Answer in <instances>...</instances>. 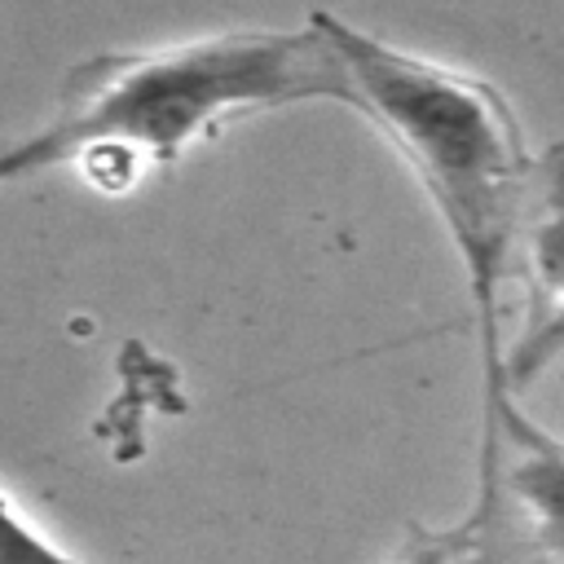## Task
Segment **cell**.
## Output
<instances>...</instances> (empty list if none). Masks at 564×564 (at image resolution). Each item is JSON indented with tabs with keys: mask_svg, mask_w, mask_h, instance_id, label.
<instances>
[{
	"mask_svg": "<svg viewBox=\"0 0 564 564\" xmlns=\"http://www.w3.org/2000/svg\"><path fill=\"white\" fill-rule=\"evenodd\" d=\"M507 445V489L551 560L564 564V441L520 410L516 397H502L485 414V454Z\"/></svg>",
	"mask_w": 564,
	"mask_h": 564,
	"instance_id": "4",
	"label": "cell"
},
{
	"mask_svg": "<svg viewBox=\"0 0 564 564\" xmlns=\"http://www.w3.org/2000/svg\"><path fill=\"white\" fill-rule=\"evenodd\" d=\"M516 273L524 282V308L502 352V388L511 397L564 357V141L533 154Z\"/></svg>",
	"mask_w": 564,
	"mask_h": 564,
	"instance_id": "3",
	"label": "cell"
},
{
	"mask_svg": "<svg viewBox=\"0 0 564 564\" xmlns=\"http://www.w3.org/2000/svg\"><path fill=\"white\" fill-rule=\"evenodd\" d=\"M463 546H467V533H458V529L414 533L397 564H463Z\"/></svg>",
	"mask_w": 564,
	"mask_h": 564,
	"instance_id": "6",
	"label": "cell"
},
{
	"mask_svg": "<svg viewBox=\"0 0 564 564\" xmlns=\"http://www.w3.org/2000/svg\"><path fill=\"white\" fill-rule=\"evenodd\" d=\"M300 101H348L344 62L317 18L304 31H229L106 53L70 70L35 132L0 145V185L75 167L97 189H128L145 163L181 159L225 119Z\"/></svg>",
	"mask_w": 564,
	"mask_h": 564,
	"instance_id": "1",
	"label": "cell"
},
{
	"mask_svg": "<svg viewBox=\"0 0 564 564\" xmlns=\"http://www.w3.org/2000/svg\"><path fill=\"white\" fill-rule=\"evenodd\" d=\"M313 18L344 62V106L370 119L405 159L458 256L476 322L480 410L489 414L511 397L502 388V286L507 273H516V238L533 176L520 119L480 75L397 48L330 9Z\"/></svg>",
	"mask_w": 564,
	"mask_h": 564,
	"instance_id": "2",
	"label": "cell"
},
{
	"mask_svg": "<svg viewBox=\"0 0 564 564\" xmlns=\"http://www.w3.org/2000/svg\"><path fill=\"white\" fill-rule=\"evenodd\" d=\"M0 564H84L0 494Z\"/></svg>",
	"mask_w": 564,
	"mask_h": 564,
	"instance_id": "5",
	"label": "cell"
}]
</instances>
